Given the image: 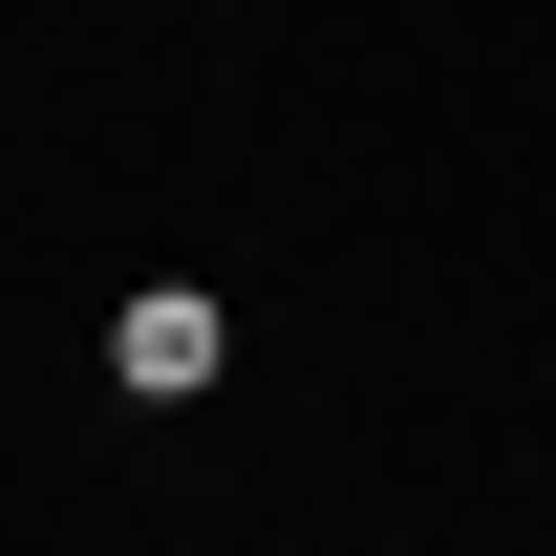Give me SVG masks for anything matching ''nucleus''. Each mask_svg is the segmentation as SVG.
<instances>
[{
  "label": "nucleus",
  "mask_w": 556,
  "mask_h": 556,
  "mask_svg": "<svg viewBox=\"0 0 556 556\" xmlns=\"http://www.w3.org/2000/svg\"><path fill=\"white\" fill-rule=\"evenodd\" d=\"M108 364H129V407H193V386H214V364H236V321H214V300H193V278H150V300H129V321H108Z\"/></svg>",
  "instance_id": "f257e3e1"
}]
</instances>
